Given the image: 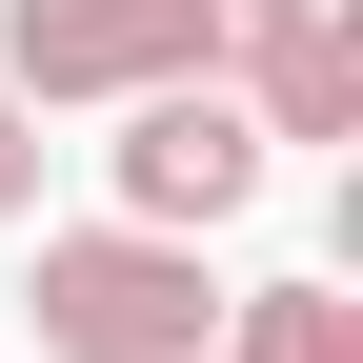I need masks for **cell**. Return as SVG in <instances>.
Segmentation results:
<instances>
[{"label": "cell", "instance_id": "277c9868", "mask_svg": "<svg viewBox=\"0 0 363 363\" xmlns=\"http://www.w3.org/2000/svg\"><path fill=\"white\" fill-rule=\"evenodd\" d=\"M202 363H363V303L343 283H222Z\"/></svg>", "mask_w": 363, "mask_h": 363}, {"label": "cell", "instance_id": "7a4b0ae2", "mask_svg": "<svg viewBox=\"0 0 363 363\" xmlns=\"http://www.w3.org/2000/svg\"><path fill=\"white\" fill-rule=\"evenodd\" d=\"M222 61V0H0V81L40 121L61 101H142V81H202Z\"/></svg>", "mask_w": 363, "mask_h": 363}, {"label": "cell", "instance_id": "5b68a950", "mask_svg": "<svg viewBox=\"0 0 363 363\" xmlns=\"http://www.w3.org/2000/svg\"><path fill=\"white\" fill-rule=\"evenodd\" d=\"M0 222H40V101L0 81Z\"/></svg>", "mask_w": 363, "mask_h": 363}, {"label": "cell", "instance_id": "3957f363", "mask_svg": "<svg viewBox=\"0 0 363 363\" xmlns=\"http://www.w3.org/2000/svg\"><path fill=\"white\" fill-rule=\"evenodd\" d=\"M121 222H182V242H222V222H242L262 202V162H283V142H262V121H242V81H142V101H121Z\"/></svg>", "mask_w": 363, "mask_h": 363}, {"label": "cell", "instance_id": "6da1fadb", "mask_svg": "<svg viewBox=\"0 0 363 363\" xmlns=\"http://www.w3.org/2000/svg\"><path fill=\"white\" fill-rule=\"evenodd\" d=\"M40 363H202L222 323V262L182 222H40Z\"/></svg>", "mask_w": 363, "mask_h": 363}]
</instances>
